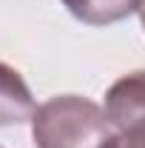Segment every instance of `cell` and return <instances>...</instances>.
I'll use <instances>...</instances> for the list:
<instances>
[{"label":"cell","mask_w":145,"mask_h":148,"mask_svg":"<svg viewBox=\"0 0 145 148\" xmlns=\"http://www.w3.org/2000/svg\"><path fill=\"white\" fill-rule=\"evenodd\" d=\"M31 137L37 148H103L111 137V123L105 108L97 103L77 94H63L37 106Z\"/></svg>","instance_id":"obj_1"},{"label":"cell","mask_w":145,"mask_h":148,"mask_svg":"<svg viewBox=\"0 0 145 148\" xmlns=\"http://www.w3.org/2000/svg\"><path fill=\"white\" fill-rule=\"evenodd\" d=\"M105 117L117 131H145V71L125 74L108 88Z\"/></svg>","instance_id":"obj_2"},{"label":"cell","mask_w":145,"mask_h":148,"mask_svg":"<svg viewBox=\"0 0 145 148\" xmlns=\"http://www.w3.org/2000/svg\"><path fill=\"white\" fill-rule=\"evenodd\" d=\"M34 97L12 66L0 63V125H20L34 117Z\"/></svg>","instance_id":"obj_3"},{"label":"cell","mask_w":145,"mask_h":148,"mask_svg":"<svg viewBox=\"0 0 145 148\" xmlns=\"http://www.w3.org/2000/svg\"><path fill=\"white\" fill-rule=\"evenodd\" d=\"M77 20L88 26H111L140 9V0H63Z\"/></svg>","instance_id":"obj_4"},{"label":"cell","mask_w":145,"mask_h":148,"mask_svg":"<svg viewBox=\"0 0 145 148\" xmlns=\"http://www.w3.org/2000/svg\"><path fill=\"white\" fill-rule=\"evenodd\" d=\"M103 148H145V131H117L103 143Z\"/></svg>","instance_id":"obj_5"},{"label":"cell","mask_w":145,"mask_h":148,"mask_svg":"<svg viewBox=\"0 0 145 148\" xmlns=\"http://www.w3.org/2000/svg\"><path fill=\"white\" fill-rule=\"evenodd\" d=\"M137 12H140V20H142V29H145V0H140V9Z\"/></svg>","instance_id":"obj_6"}]
</instances>
